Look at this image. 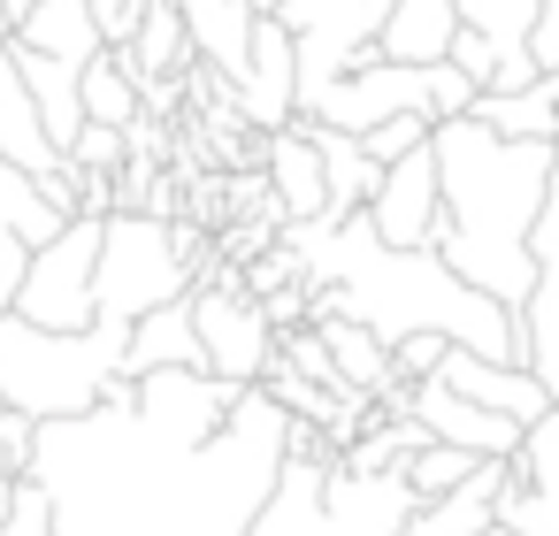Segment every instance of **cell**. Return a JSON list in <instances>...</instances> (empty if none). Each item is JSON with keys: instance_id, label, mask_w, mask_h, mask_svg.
<instances>
[{"instance_id": "obj_13", "label": "cell", "mask_w": 559, "mask_h": 536, "mask_svg": "<svg viewBox=\"0 0 559 536\" xmlns=\"http://www.w3.org/2000/svg\"><path fill=\"white\" fill-rule=\"evenodd\" d=\"M230 100H238V123H253V131L299 123V55H292V32H284L276 16L253 24L246 70L230 78Z\"/></svg>"}, {"instance_id": "obj_26", "label": "cell", "mask_w": 559, "mask_h": 536, "mask_svg": "<svg viewBox=\"0 0 559 536\" xmlns=\"http://www.w3.org/2000/svg\"><path fill=\"white\" fill-rule=\"evenodd\" d=\"M85 123H116V131H131L139 116H146V93H139V78H131V62L116 55V47H100L93 62H85Z\"/></svg>"}, {"instance_id": "obj_38", "label": "cell", "mask_w": 559, "mask_h": 536, "mask_svg": "<svg viewBox=\"0 0 559 536\" xmlns=\"http://www.w3.org/2000/svg\"><path fill=\"white\" fill-rule=\"evenodd\" d=\"M9 498H16V475H9V467H0V513H9Z\"/></svg>"}, {"instance_id": "obj_23", "label": "cell", "mask_w": 559, "mask_h": 536, "mask_svg": "<svg viewBox=\"0 0 559 536\" xmlns=\"http://www.w3.org/2000/svg\"><path fill=\"white\" fill-rule=\"evenodd\" d=\"M146 368H207L200 360V330H192V299H169V307H154V314L131 322L123 376H146Z\"/></svg>"}, {"instance_id": "obj_27", "label": "cell", "mask_w": 559, "mask_h": 536, "mask_svg": "<svg viewBox=\"0 0 559 536\" xmlns=\"http://www.w3.org/2000/svg\"><path fill=\"white\" fill-rule=\"evenodd\" d=\"M460 24H475L498 55H521L528 24H536V0H460Z\"/></svg>"}, {"instance_id": "obj_8", "label": "cell", "mask_w": 559, "mask_h": 536, "mask_svg": "<svg viewBox=\"0 0 559 536\" xmlns=\"http://www.w3.org/2000/svg\"><path fill=\"white\" fill-rule=\"evenodd\" d=\"M100 223L108 215H70L47 246H32L16 307L32 330H93V269H100Z\"/></svg>"}, {"instance_id": "obj_33", "label": "cell", "mask_w": 559, "mask_h": 536, "mask_svg": "<svg viewBox=\"0 0 559 536\" xmlns=\"http://www.w3.org/2000/svg\"><path fill=\"white\" fill-rule=\"evenodd\" d=\"M32 444H39V421L16 414V406H0V467H9V475H32Z\"/></svg>"}, {"instance_id": "obj_24", "label": "cell", "mask_w": 559, "mask_h": 536, "mask_svg": "<svg viewBox=\"0 0 559 536\" xmlns=\"http://www.w3.org/2000/svg\"><path fill=\"white\" fill-rule=\"evenodd\" d=\"M467 116L483 131H498V139H544V146H559V85L551 78H536L521 93H475Z\"/></svg>"}, {"instance_id": "obj_20", "label": "cell", "mask_w": 559, "mask_h": 536, "mask_svg": "<svg viewBox=\"0 0 559 536\" xmlns=\"http://www.w3.org/2000/svg\"><path fill=\"white\" fill-rule=\"evenodd\" d=\"M177 16H185V39H192V62L215 70L223 85L246 70V47H253V24L261 9L253 0H177Z\"/></svg>"}, {"instance_id": "obj_34", "label": "cell", "mask_w": 559, "mask_h": 536, "mask_svg": "<svg viewBox=\"0 0 559 536\" xmlns=\"http://www.w3.org/2000/svg\"><path fill=\"white\" fill-rule=\"evenodd\" d=\"M444 345H452V337H429V330H421V337H399V345H391V360H399V383H421V376H437Z\"/></svg>"}, {"instance_id": "obj_29", "label": "cell", "mask_w": 559, "mask_h": 536, "mask_svg": "<svg viewBox=\"0 0 559 536\" xmlns=\"http://www.w3.org/2000/svg\"><path fill=\"white\" fill-rule=\"evenodd\" d=\"M0 536H55V490L39 475H16V498L0 513Z\"/></svg>"}, {"instance_id": "obj_22", "label": "cell", "mask_w": 559, "mask_h": 536, "mask_svg": "<svg viewBox=\"0 0 559 536\" xmlns=\"http://www.w3.org/2000/svg\"><path fill=\"white\" fill-rule=\"evenodd\" d=\"M116 55L131 62L139 93H154V85H185V70H192V39H185L177 0H146V16H139L131 47H116Z\"/></svg>"}, {"instance_id": "obj_1", "label": "cell", "mask_w": 559, "mask_h": 536, "mask_svg": "<svg viewBox=\"0 0 559 536\" xmlns=\"http://www.w3.org/2000/svg\"><path fill=\"white\" fill-rule=\"evenodd\" d=\"M284 246L299 253L307 284H314V307H337L353 314L360 330H376L383 345L399 337H452L483 360H521V330H513V307H498L490 291L460 284L437 246H383L368 215H345V223H284Z\"/></svg>"}, {"instance_id": "obj_16", "label": "cell", "mask_w": 559, "mask_h": 536, "mask_svg": "<svg viewBox=\"0 0 559 536\" xmlns=\"http://www.w3.org/2000/svg\"><path fill=\"white\" fill-rule=\"evenodd\" d=\"M421 383H444V391H460V398H475V406H490V414H513L521 429L551 414V391H544L521 360H483V353H467V345H444L437 376H421Z\"/></svg>"}, {"instance_id": "obj_36", "label": "cell", "mask_w": 559, "mask_h": 536, "mask_svg": "<svg viewBox=\"0 0 559 536\" xmlns=\"http://www.w3.org/2000/svg\"><path fill=\"white\" fill-rule=\"evenodd\" d=\"M528 55L544 78H559V0H536V24H528Z\"/></svg>"}, {"instance_id": "obj_39", "label": "cell", "mask_w": 559, "mask_h": 536, "mask_svg": "<svg viewBox=\"0 0 559 536\" xmlns=\"http://www.w3.org/2000/svg\"><path fill=\"white\" fill-rule=\"evenodd\" d=\"M0 39H16V16H9V0H0Z\"/></svg>"}, {"instance_id": "obj_7", "label": "cell", "mask_w": 559, "mask_h": 536, "mask_svg": "<svg viewBox=\"0 0 559 536\" xmlns=\"http://www.w3.org/2000/svg\"><path fill=\"white\" fill-rule=\"evenodd\" d=\"M391 16V0H284L276 24L292 32V55H299V116L376 55V32Z\"/></svg>"}, {"instance_id": "obj_30", "label": "cell", "mask_w": 559, "mask_h": 536, "mask_svg": "<svg viewBox=\"0 0 559 536\" xmlns=\"http://www.w3.org/2000/svg\"><path fill=\"white\" fill-rule=\"evenodd\" d=\"M70 162H78V169H93V177H116V169L131 162V139H123L116 123H85V131L70 139Z\"/></svg>"}, {"instance_id": "obj_6", "label": "cell", "mask_w": 559, "mask_h": 536, "mask_svg": "<svg viewBox=\"0 0 559 536\" xmlns=\"http://www.w3.org/2000/svg\"><path fill=\"white\" fill-rule=\"evenodd\" d=\"M185 299H192V330H200L207 376H223V383H269V368H276V322H269V307L246 291L238 261L207 253V261H200V284H192Z\"/></svg>"}, {"instance_id": "obj_10", "label": "cell", "mask_w": 559, "mask_h": 536, "mask_svg": "<svg viewBox=\"0 0 559 536\" xmlns=\"http://www.w3.org/2000/svg\"><path fill=\"white\" fill-rule=\"evenodd\" d=\"M528 253H536V284H528V299L513 307V330H521V368H528V376L551 391V406H559V169H551V200H544V215H536Z\"/></svg>"}, {"instance_id": "obj_21", "label": "cell", "mask_w": 559, "mask_h": 536, "mask_svg": "<svg viewBox=\"0 0 559 536\" xmlns=\"http://www.w3.org/2000/svg\"><path fill=\"white\" fill-rule=\"evenodd\" d=\"M452 32H460V0H391V16L376 32V55L421 70V62L452 55Z\"/></svg>"}, {"instance_id": "obj_42", "label": "cell", "mask_w": 559, "mask_h": 536, "mask_svg": "<svg viewBox=\"0 0 559 536\" xmlns=\"http://www.w3.org/2000/svg\"><path fill=\"white\" fill-rule=\"evenodd\" d=\"M551 85H559V78H551Z\"/></svg>"}, {"instance_id": "obj_2", "label": "cell", "mask_w": 559, "mask_h": 536, "mask_svg": "<svg viewBox=\"0 0 559 536\" xmlns=\"http://www.w3.org/2000/svg\"><path fill=\"white\" fill-rule=\"evenodd\" d=\"M429 154H437V261L490 291L498 307H521L528 284H536V215L551 200V169H559V146L544 139H498L483 131L475 116H444L429 131Z\"/></svg>"}, {"instance_id": "obj_15", "label": "cell", "mask_w": 559, "mask_h": 536, "mask_svg": "<svg viewBox=\"0 0 559 536\" xmlns=\"http://www.w3.org/2000/svg\"><path fill=\"white\" fill-rule=\"evenodd\" d=\"M399 406H406L437 444H460V452H475V460H513L521 437H528L513 414H490V406H475V398H460V391H444V383H406Z\"/></svg>"}, {"instance_id": "obj_19", "label": "cell", "mask_w": 559, "mask_h": 536, "mask_svg": "<svg viewBox=\"0 0 559 536\" xmlns=\"http://www.w3.org/2000/svg\"><path fill=\"white\" fill-rule=\"evenodd\" d=\"M0 162H16L32 184L62 169V146L47 139L39 100H32V85H24V70H16V47H9V39H0Z\"/></svg>"}, {"instance_id": "obj_17", "label": "cell", "mask_w": 559, "mask_h": 536, "mask_svg": "<svg viewBox=\"0 0 559 536\" xmlns=\"http://www.w3.org/2000/svg\"><path fill=\"white\" fill-rule=\"evenodd\" d=\"M307 330L322 337V353H330V368H337V383H353L360 398H376V406H399V360H391V345L376 337V330H360L353 314H337V307H307Z\"/></svg>"}, {"instance_id": "obj_40", "label": "cell", "mask_w": 559, "mask_h": 536, "mask_svg": "<svg viewBox=\"0 0 559 536\" xmlns=\"http://www.w3.org/2000/svg\"><path fill=\"white\" fill-rule=\"evenodd\" d=\"M253 9H261V16H276V9H284V0H253Z\"/></svg>"}, {"instance_id": "obj_9", "label": "cell", "mask_w": 559, "mask_h": 536, "mask_svg": "<svg viewBox=\"0 0 559 536\" xmlns=\"http://www.w3.org/2000/svg\"><path fill=\"white\" fill-rule=\"evenodd\" d=\"M238 391H246V383H223V376H207V368H146V376H131V414H139L169 452H200V444L230 421Z\"/></svg>"}, {"instance_id": "obj_4", "label": "cell", "mask_w": 559, "mask_h": 536, "mask_svg": "<svg viewBox=\"0 0 559 536\" xmlns=\"http://www.w3.org/2000/svg\"><path fill=\"white\" fill-rule=\"evenodd\" d=\"M207 238L177 215L116 207L100 223V269H93V322H139L200 284Z\"/></svg>"}, {"instance_id": "obj_41", "label": "cell", "mask_w": 559, "mask_h": 536, "mask_svg": "<svg viewBox=\"0 0 559 536\" xmlns=\"http://www.w3.org/2000/svg\"><path fill=\"white\" fill-rule=\"evenodd\" d=\"M483 536H513V528H506V521H490V528H483Z\"/></svg>"}, {"instance_id": "obj_37", "label": "cell", "mask_w": 559, "mask_h": 536, "mask_svg": "<svg viewBox=\"0 0 559 536\" xmlns=\"http://www.w3.org/2000/svg\"><path fill=\"white\" fill-rule=\"evenodd\" d=\"M24 261H32V246L24 238H0V314L16 307V284H24Z\"/></svg>"}, {"instance_id": "obj_3", "label": "cell", "mask_w": 559, "mask_h": 536, "mask_svg": "<svg viewBox=\"0 0 559 536\" xmlns=\"http://www.w3.org/2000/svg\"><path fill=\"white\" fill-rule=\"evenodd\" d=\"M123 337L131 322H93V330H32L24 314H0V406L32 421H78L108 398L123 376Z\"/></svg>"}, {"instance_id": "obj_5", "label": "cell", "mask_w": 559, "mask_h": 536, "mask_svg": "<svg viewBox=\"0 0 559 536\" xmlns=\"http://www.w3.org/2000/svg\"><path fill=\"white\" fill-rule=\"evenodd\" d=\"M467 100H475V85L452 70V62H383V55H368L360 70H345L314 108H307V123H330V131H376V123H391V116H421V123H444V116H467Z\"/></svg>"}, {"instance_id": "obj_25", "label": "cell", "mask_w": 559, "mask_h": 536, "mask_svg": "<svg viewBox=\"0 0 559 536\" xmlns=\"http://www.w3.org/2000/svg\"><path fill=\"white\" fill-rule=\"evenodd\" d=\"M299 123H307V116H299ZM307 139L322 146V177H330V223L360 215V207H368V192H376V177H383V162H368V146H360L353 131H330V123H307Z\"/></svg>"}, {"instance_id": "obj_35", "label": "cell", "mask_w": 559, "mask_h": 536, "mask_svg": "<svg viewBox=\"0 0 559 536\" xmlns=\"http://www.w3.org/2000/svg\"><path fill=\"white\" fill-rule=\"evenodd\" d=\"M139 16H146V0H93V24H100V47H131Z\"/></svg>"}, {"instance_id": "obj_14", "label": "cell", "mask_w": 559, "mask_h": 536, "mask_svg": "<svg viewBox=\"0 0 559 536\" xmlns=\"http://www.w3.org/2000/svg\"><path fill=\"white\" fill-rule=\"evenodd\" d=\"M414 505L421 498H414V483L399 467H376V475L330 467L322 475V521H330V536H406Z\"/></svg>"}, {"instance_id": "obj_31", "label": "cell", "mask_w": 559, "mask_h": 536, "mask_svg": "<svg viewBox=\"0 0 559 536\" xmlns=\"http://www.w3.org/2000/svg\"><path fill=\"white\" fill-rule=\"evenodd\" d=\"M429 131H437V123H421V116H391V123L360 131V146H368V162H399V154H414Z\"/></svg>"}, {"instance_id": "obj_28", "label": "cell", "mask_w": 559, "mask_h": 536, "mask_svg": "<svg viewBox=\"0 0 559 536\" xmlns=\"http://www.w3.org/2000/svg\"><path fill=\"white\" fill-rule=\"evenodd\" d=\"M475 467H483L475 452H460V444H437V437H429V444H421V452H414L399 475L414 483V498H444V490H460Z\"/></svg>"}, {"instance_id": "obj_11", "label": "cell", "mask_w": 559, "mask_h": 536, "mask_svg": "<svg viewBox=\"0 0 559 536\" xmlns=\"http://www.w3.org/2000/svg\"><path fill=\"white\" fill-rule=\"evenodd\" d=\"M437 207H444V192H437V154H429V139L414 146V154H399V162H383V177H376V192H368V223H376V238L383 246H437Z\"/></svg>"}, {"instance_id": "obj_12", "label": "cell", "mask_w": 559, "mask_h": 536, "mask_svg": "<svg viewBox=\"0 0 559 536\" xmlns=\"http://www.w3.org/2000/svg\"><path fill=\"white\" fill-rule=\"evenodd\" d=\"M498 521L513 536H559V406L528 421L506 483H498Z\"/></svg>"}, {"instance_id": "obj_18", "label": "cell", "mask_w": 559, "mask_h": 536, "mask_svg": "<svg viewBox=\"0 0 559 536\" xmlns=\"http://www.w3.org/2000/svg\"><path fill=\"white\" fill-rule=\"evenodd\" d=\"M261 162H269V192L284 223H330V177H322V146L307 139V123L261 131Z\"/></svg>"}, {"instance_id": "obj_32", "label": "cell", "mask_w": 559, "mask_h": 536, "mask_svg": "<svg viewBox=\"0 0 559 536\" xmlns=\"http://www.w3.org/2000/svg\"><path fill=\"white\" fill-rule=\"evenodd\" d=\"M444 62H452V70H460V78H467V85L483 93V85H490V70H498V47H490V39H483L475 24H460V32H452V55H444Z\"/></svg>"}]
</instances>
